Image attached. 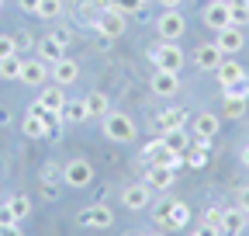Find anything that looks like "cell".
<instances>
[{
	"mask_svg": "<svg viewBox=\"0 0 249 236\" xmlns=\"http://www.w3.org/2000/svg\"><path fill=\"white\" fill-rule=\"evenodd\" d=\"M149 59H152V66L156 70H166V73H183V63H187V56L177 42H160V45H152L149 49Z\"/></svg>",
	"mask_w": 249,
	"mask_h": 236,
	"instance_id": "6da1fadb",
	"label": "cell"
},
{
	"mask_svg": "<svg viewBox=\"0 0 249 236\" xmlns=\"http://www.w3.org/2000/svg\"><path fill=\"white\" fill-rule=\"evenodd\" d=\"M101 132H104L111 142H135V136H139L135 122H132V118L124 115V111H107V115H104Z\"/></svg>",
	"mask_w": 249,
	"mask_h": 236,
	"instance_id": "7a4b0ae2",
	"label": "cell"
},
{
	"mask_svg": "<svg viewBox=\"0 0 249 236\" xmlns=\"http://www.w3.org/2000/svg\"><path fill=\"white\" fill-rule=\"evenodd\" d=\"M62 184L73 188V191L90 188V184H93V163H90V160H83V157L66 160V163H62Z\"/></svg>",
	"mask_w": 249,
	"mask_h": 236,
	"instance_id": "3957f363",
	"label": "cell"
},
{
	"mask_svg": "<svg viewBox=\"0 0 249 236\" xmlns=\"http://www.w3.org/2000/svg\"><path fill=\"white\" fill-rule=\"evenodd\" d=\"M156 32H160L163 42H180L183 32H187V21L180 11H163L160 18H156Z\"/></svg>",
	"mask_w": 249,
	"mask_h": 236,
	"instance_id": "277c9868",
	"label": "cell"
},
{
	"mask_svg": "<svg viewBox=\"0 0 249 236\" xmlns=\"http://www.w3.org/2000/svg\"><path fill=\"white\" fill-rule=\"evenodd\" d=\"M201 21H204V28H211V32H222V28L232 24V7L225 0H208L204 11H201Z\"/></svg>",
	"mask_w": 249,
	"mask_h": 236,
	"instance_id": "5b68a950",
	"label": "cell"
},
{
	"mask_svg": "<svg viewBox=\"0 0 249 236\" xmlns=\"http://www.w3.org/2000/svg\"><path fill=\"white\" fill-rule=\"evenodd\" d=\"M80 226H87V229H111V226H114L111 205L97 201V205H87V209H80Z\"/></svg>",
	"mask_w": 249,
	"mask_h": 236,
	"instance_id": "8992f818",
	"label": "cell"
},
{
	"mask_svg": "<svg viewBox=\"0 0 249 236\" xmlns=\"http://www.w3.org/2000/svg\"><path fill=\"white\" fill-rule=\"evenodd\" d=\"M149 201H152V188L145 181H135L128 188H121V205L128 212H145L149 209Z\"/></svg>",
	"mask_w": 249,
	"mask_h": 236,
	"instance_id": "52a82bcc",
	"label": "cell"
},
{
	"mask_svg": "<svg viewBox=\"0 0 249 236\" xmlns=\"http://www.w3.org/2000/svg\"><path fill=\"white\" fill-rule=\"evenodd\" d=\"M93 28H97V35H104V39H121L124 35V28H128V21H124V14H118L114 7H107L97 21H93Z\"/></svg>",
	"mask_w": 249,
	"mask_h": 236,
	"instance_id": "ba28073f",
	"label": "cell"
},
{
	"mask_svg": "<svg viewBox=\"0 0 249 236\" xmlns=\"http://www.w3.org/2000/svg\"><path fill=\"white\" fill-rule=\"evenodd\" d=\"M214 77H218V83H222V87H225V91H232V87H235V83H239L242 77H249V73H246V66L239 63V59H235V56H225V59H222V63H218V70H214Z\"/></svg>",
	"mask_w": 249,
	"mask_h": 236,
	"instance_id": "9c48e42d",
	"label": "cell"
},
{
	"mask_svg": "<svg viewBox=\"0 0 249 236\" xmlns=\"http://www.w3.org/2000/svg\"><path fill=\"white\" fill-rule=\"evenodd\" d=\"M214 45L222 49V56H239V52L246 49V35H242V28H239V24L222 28V32H218V39H214Z\"/></svg>",
	"mask_w": 249,
	"mask_h": 236,
	"instance_id": "30bf717a",
	"label": "cell"
},
{
	"mask_svg": "<svg viewBox=\"0 0 249 236\" xmlns=\"http://www.w3.org/2000/svg\"><path fill=\"white\" fill-rule=\"evenodd\" d=\"M142 181H145L152 191H170L173 181H177V170H173V167H160V163H149Z\"/></svg>",
	"mask_w": 249,
	"mask_h": 236,
	"instance_id": "8fae6325",
	"label": "cell"
},
{
	"mask_svg": "<svg viewBox=\"0 0 249 236\" xmlns=\"http://www.w3.org/2000/svg\"><path fill=\"white\" fill-rule=\"evenodd\" d=\"M49 77H52L59 87H70V83L80 80V63H76V59H70V56H62L59 63L49 66Z\"/></svg>",
	"mask_w": 249,
	"mask_h": 236,
	"instance_id": "7c38bea8",
	"label": "cell"
},
{
	"mask_svg": "<svg viewBox=\"0 0 249 236\" xmlns=\"http://www.w3.org/2000/svg\"><path fill=\"white\" fill-rule=\"evenodd\" d=\"M222 59H225V56H222V49H218L214 42H204V45L194 49V66H197L201 73H214Z\"/></svg>",
	"mask_w": 249,
	"mask_h": 236,
	"instance_id": "4fadbf2b",
	"label": "cell"
},
{
	"mask_svg": "<svg viewBox=\"0 0 249 236\" xmlns=\"http://www.w3.org/2000/svg\"><path fill=\"white\" fill-rule=\"evenodd\" d=\"M24 87H45V80H49V66L42 63V59L35 56V59H24V66H21V77H18Z\"/></svg>",
	"mask_w": 249,
	"mask_h": 236,
	"instance_id": "5bb4252c",
	"label": "cell"
},
{
	"mask_svg": "<svg viewBox=\"0 0 249 236\" xmlns=\"http://www.w3.org/2000/svg\"><path fill=\"white\" fill-rule=\"evenodd\" d=\"M249 229V216L239 209H222V236H242Z\"/></svg>",
	"mask_w": 249,
	"mask_h": 236,
	"instance_id": "9a60e30c",
	"label": "cell"
},
{
	"mask_svg": "<svg viewBox=\"0 0 249 236\" xmlns=\"http://www.w3.org/2000/svg\"><path fill=\"white\" fill-rule=\"evenodd\" d=\"M152 94H156V98H177V94H180V73L156 70V77H152Z\"/></svg>",
	"mask_w": 249,
	"mask_h": 236,
	"instance_id": "2e32d148",
	"label": "cell"
},
{
	"mask_svg": "<svg viewBox=\"0 0 249 236\" xmlns=\"http://www.w3.org/2000/svg\"><path fill=\"white\" fill-rule=\"evenodd\" d=\"M218 125H222V115H214V111H201V115H194V136L197 139H214L218 136Z\"/></svg>",
	"mask_w": 249,
	"mask_h": 236,
	"instance_id": "e0dca14e",
	"label": "cell"
},
{
	"mask_svg": "<svg viewBox=\"0 0 249 236\" xmlns=\"http://www.w3.org/2000/svg\"><path fill=\"white\" fill-rule=\"evenodd\" d=\"M187 122V111L183 108H166L156 115V132H173V129H183Z\"/></svg>",
	"mask_w": 249,
	"mask_h": 236,
	"instance_id": "ac0fdd59",
	"label": "cell"
},
{
	"mask_svg": "<svg viewBox=\"0 0 249 236\" xmlns=\"http://www.w3.org/2000/svg\"><path fill=\"white\" fill-rule=\"evenodd\" d=\"M87 118H90V108H87L83 98H70L66 104H62V122L80 125V122H87Z\"/></svg>",
	"mask_w": 249,
	"mask_h": 236,
	"instance_id": "d6986e66",
	"label": "cell"
},
{
	"mask_svg": "<svg viewBox=\"0 0 249 236\" xmlns=\"http://www.w3.org/2000/svg\"><path fill=\"white\" fill-rule=\"evenodd\" d=\"M187 222H191V209H187L183 201H170V212H166V222H163V229H183Z\"/></svg>",
	"mask_w": 249,
	"mask_h": 236,
	"instance_id": "ffe728a7",
	"label": "cell"
},
{
	"mask_svg": "<svg viewBox=\"0 0 249 236\" xmlns=\"http://www.w3.org/2000/svg\"><path fill=\"white\" fill-rule=\"evenodd\" d=\"M21 132H24L28 139H45V136H52L49 122H45V118H38V115H24V122H21Z\"/></svg>",
	"mask_w": 249,
	"mask_h": 236,
	"instance_id": "44dd1931",
	"label": "cell"
},
{
	"mask_svg": "<svg viewBox=\"0 0 249 236\" xmlns=\"http://www.w3.org/2000/svg\"><path fill=\"white\" fill-rule=\"evenodd\" d=\"M38 104H45L49 111H62V104H66V94H62V87L52 83V87H38Z\"/></svg>",
	"mask_w": 249,
	"mask_h": 236,
	"instance_id": "7402d4cb",
	"label": "cell"
},
{
	"mask_svg": "<svg viewBox=\"0 0 249 236\" xmlns=\"http://www.w3.org/2000/svg\"><path fill=\"white\" fill-rule=\"evenodd\" d=\"M35 49H38V59H42V63H45V66H52V63H59V59H62V56H66V52H62V45H59V42H55L52 35H49V39H42V42H38Z\"/></svg>",
	"mask_w": 249,
	"mask_h": 236,
	"instance_id": "603a6c76",
	"label": "cell"
},
{
	"mask_svg": "<svg viewBox=\"0 0 249 236\" xmlns=\"http://www.w3.org/2000/svg\"><path fill=\"white\" fill-rule=\"evenodd\" d=\"M246 115V98L225 91V104H222V118H232V122H239V118Z\"/></svg>",
	"mask_w": 249,
	"mask_h": 236,
	"instance_id": "cb8c5ba5",
	"label": "cell"
},
{
	"mask_svg": "<svg viewBox=\"0 0 249 236\" xmlns=\"http://www.w3.org/2000/svg\"><path fill=\"white\" fill-rule=\"evenodd\" d=\"M163 142L170 146L173 153H180V157H187V150H191V136H187L183 129H173V132H163Z\"/></svg>",
	"mask_w": 249,
	"mask_h": 236,
	"instance_id": "d4e9b609",
	"label": "cell"
},
{
	"mask_svg": "<svg viewBox=\"0 0 249 236\" xmlns=\"http://www.w3.org/2000/svg\"><path fill=\"white\" fill-rule=\"evenodd\" d=\"M21 66H24L21 52L7 56V59H0V77H4V80H18V77H21Z\"/></svg>",
	"mask_w": 249,
	"mask_h": 236,
	"instance_id": "484cf974",
	"label": "cell"
},
{
	"mask_svg": "<svg viewBox=\"0 0 249 236\" xmlns=\"http://www.w3.org/2000/svg\"><path fill=\"white\" fill-rule=\"evenodd\" d=\"M83 101H87L90 115H107V111H111V101H107V94H104V91H90Z\"/></svg>",
	"mask_w": 249,
	"mask_h": 236,
	"instance_id": "4316f807",
	"label": "cell"
},
{
	"mask_svg": "<svg viewBox=\"0 0 249 236\" xmlns=\"http://www.w3.org/2000/svg\"><path fill=\"white\" fill-rule=\"evenodd\" d=\"M7 209H11L14 219L21 222V219L31 216V198H28V195H11V198H7Z\"/></svg>",
	"mask_w": 249,
	"mask_h": 236,
	"instance_id": "83f0119b",
	"label": "cell"
},
{
	"mask_svg": "<svg viewBox=\"0 0 249 236\" xmlns=\"http://www.w3.org/2000/svg\"><path fill=\"white\" fill-rule=\"evenodd\" d=\"M62 7H66V4H62V0H42L35 14H38L42 21H55V18L62 14Z\"/></svg>",
	"mask_w": 249,
	"mask_h": 236,
	"instance_id": "f1b7e54d",
	"label": "cell"
},
{
	"mask_svg": "<svg viewBox=\"0 0 249 236\" xmlns=\"http://www.w3.org/2000/svg\"><path fill=\"white\" fill-rule=\"evenodd\" d=\"M42 184L45 188H59L62 184V167L59 163H45L42 167Z\"/></svg>",
	"mask_w": 249,
	"mask_h": 236,
	"instance_id": "f546056e",
	"label": "cell"
},
{
	"mask_svg": "<svg viewBox=\"0 0 249 236\" xmlns=\"http://www.w3.org/2000/svg\"><path fill=\"white\" fill-rule=\"evenodd\" d=\"M225 4L232 7V24L249 21V4H246V0H225Z\"/></svg>",
	"mask_w": 249,
	"mask_h": 236,
	"instance_id": "4dcf8cb0",
	"label": "cell"
},
{
	"mask_svg": "<svg viewBox=\"0 0 249 236\" xmlns=\"http://www.w3.org/2000/svg\"><path fill=\"white\" fill-rule=\"evenodd\" d=\"M142 4H145V0H111V7H114L118 14H124V18L135 14V11H142Z\"/></svg>",
	"mask_w": 249,
	"mask_h": 236,
	"instance_id": "1f68e13d",
	"label": "cell"
},
{
	"mask_svg": "<svg viewBox=\"0 0 249 236\" xmlns=\"http://www.w3.org/2000/svg\"><path fill=\"white\" fill-rule=\"evenodd\" d=\"M187 163H191L194 170H201V167H208V150H201V146H194V150H187V157H183Z\"/></svg>",
	"mask_w": 249,
	"mask_h": 236,
	"instance_id": "d6a6232c",
	"label": "cell"
},
{
	"mask_svg": "<svg viewBox=\"0 0 249 236\" xmlns=\"http://www.w3.org/2000/svg\"><path fill=\"white\" fill-rule=\"evenodd\" d=\"M170 201H173V198H163V201H160V205H156V209H152V222H156V226H163V222H166Z\"/></svg>",
	"mask_w": 249,
	"mask_h": 236,
	"instance_id": "836d02e7",
	"label": "cell"
},
{
	"mask_svg": "<svg viewBox=\"0 0 249 236\" xmlns=\"http://www.w3.org/2000/svg\"><path fill=\"white\" fill-rule=\"evenodd\" d=\"M201 222H208V226H218V229H222V209H218V205H211V209H204Z\"/></svg>",
	"mask_w": 249,
	"mask_h": 236,
	"instance_id": "e575fe53",
	"label": "cell"
},
{
	"mask_svg": "<svg viewBox=\"0 0 249 236\" xmlns=\"http://www.w3.org/2000/svg\"><path fill=\"white\" fill-rule=\"evenodd\" d=\"M14 52H18L14 35H0V59H7V56H14Z\"/></svg>",
	"mask_w": 249,
	"mask_h": 236,
	"instance_id": "d590c367",
	"label": "cell"
},
{
	"mask_svg": "<svg viewBox=\"0 0 249 236\" xmlns=\"http://www.w3.org/2000/svg\"><path fill=\"white\" fill-rule=\"evenodd\" d=\"M52 39H55V42H59L62 49H66V45L73 42V32H70V28H62V24H59V28H52Z\"/></svg>",
	"mask_w": 249,
	"mask_h": 236,
	"instance_id": "8d00e7d4",
	"label": "cell"
},
{
	"mask_svg": "<svg viewBox=\"0 0 249 236\" xmlns=\"http://www.w3.org/2000/svg\"><path fill=\"white\" fill-rule=\"evenodd\" d=\"M235 205H239V209L249 216V184H242V188H239V195H235Z\"/></svg>",
	"mask_w": 249,
	"mask_h": 236,
	"instance_id": "74e56055",
	"label": "cell"
},
{
	"mask_svg": "<svg viewBox=\"0 0 249 236\" xmlns=\"http://www.w3.org/2000/svg\"><path fill=\"white\" fill-rule=\"evenodd\" d=\"M14 45H18V52H24V49L35 45V39H31L28 32H18V35H14Z\"/></svg>",
	"mask_w": 249,
	"mask_h": 236,
	"instance_id": "f35d334b",
	"label": "cell"
},
{
	"mask_svg": "<svg viewBox=\"0 0 249 236\" xmlns=\"http://www.w3.org/2000/svg\"><path fill=\"white\" fill-rule=\"evenodd\" d=\"M232 94H239V98H249V77H242V80L232 87Z\"/></svg>",
	"mask_w": 249,
	"mask_h": 236,
	"instance_id": "ab89813d",
	"label": "cell"
},
{
	"mask_svg": "<svg viewBox=\"0 0 249 236\" xmlns=\"http://www.w3.org/2000/svg\"><path fill=\"white\" fill-rule=\"evenodd\" d=\"M38 4H42V0H18V7H21L24 14H35V11H38Z\"/></svg>",
	"mask_w": 249,
	"mask_h": 236,
	"instance_id": "60d3db41",
	"label": "cell"
},
{
	"mask_svg": "<svg viewBox=\"0 0 249 236\" xmlns=\"http://www.w3.org/2000/svg\"><path fill=\"white\" fill-rule=\"evenodd\" d=\"M0 236H24L18 222H7V226H0Z\"/></svg>",
	"mask_w": 249,
	"mask_h": 236,
	"instance_id": "b9f144b4",
	"label": "cell"
},
{
	"mask_svg": "<svg viewBox=\"0 0 249 236\" xmlns=\"http://www.w3.org/2000/svg\"><path fill=\"white\" fill-rule=\"evenodd\" d=\"M7 222H18V219H14V212L7 209V201H4V205H0V226H7Z\"/></svg>",
	"mask_w": 249,
	"mask_h": 236,
	"instance_id": "7bdbcfd3",
	"label": "cell"
},
{
	"mask_svg": "<svg viewBox=\"0 0 249 236\" xmlns=\"http://www.w3.org/2000/svg\"><path fill=\"white\" fill-rule=\"evenodd\" d=\"M197 233H201V236H222V229H218V226H208V222H201Z\"/></svg>",
	"mask_w": 249,
	"mask_h": 236,
	"instance_id": "ee69618b",
	"label": "cell"
},
{
	"mask_svg": "<svg viewBox=\"0 0 249 236\" xmlns=\"http://www.w3.org/2000/svg\"><path fill=\"white\" fill-rule=\"evenodd\" d=\"M160 4H163L166 11H180V4H183V0H160Z\"/></svg>",
	"mask_w": 249,
	"mask_h": 236,
	"instance_id": "f6af8a7d",
	"label": "cell"
},
{
	"mask_svg": "<svg viewBox=\"0 0 249 236\" xmlns=\"http://www.w3.org/2000/svg\"><path fill=\"white\" fill-rule=\"evenodd\" d=\"M239 160H242V167H249V142L242 146V153H239Z\"/></svg>",
	"mask_w": 249,
	"mask_h": 236,
	"instance_id": "bcb514c9",
	"label": "cell"
},
{
	"mask_svg": "<svg viewBox=\"0 0 249 236\" xmlns=\"http://www.w3.org/2000/svg\"><path fill=\"white\" fill-rule=\"evenodd\" d=\"M191 236H201V233H197V229H194V233H191Z\"/></svg>",
	"mask_w": 249,
	"mask_h": 236,
	"instance_id": "7dc6e473",
	"label": "cell"
},
{
	"mask_svg": "<svg viewBox=\"0 0 249 236\" xmlns=\"http://www.w3.org/2000/svg\"><path fill=\"white\" fill-rule=\"evenodd\" d=\"M0 11H4V0H0Z\"/></svg>",
	"mask_w": 249,
	"mask_h": 236,
	"instance_id": "c3c4849f",
	"label": "cell"
},
{
	"mask_svg": "<svg viewBox=\"0 0 249 236\" xmlns=\"http://www.w3.org/2000/svg\"><path fill=\"white\" fill-rule=\"evenodd\" d=\"M246 4H249V0H246Z\"/></svg>",
	"mask_w": 249,
	"mask_h": 236,
	"instance_id": "681fc988",
	"label": "cell"
},
{
	"mask_svg": "<svg viewBox=\"0 0 249 236\" xmlns=\"http://www.w3.org/2000/svg\"><path fill=\"white\" fill-rule=\"evenodd\" d=\"M160 236H163V233H160Z\"/></svg>",
	"mask_w": 249,
	"mask_h": 236,
	"instance_id": "f907efd6",
	"label": "cell"
}]
</instances>
